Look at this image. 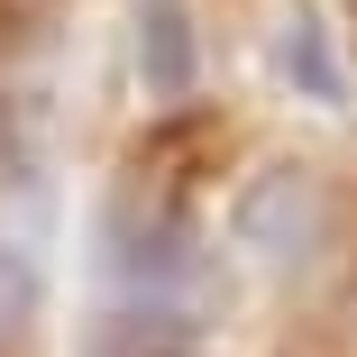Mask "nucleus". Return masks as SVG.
Returning a JSON list of instances; mask_svg holds the SVG:
<instances>
[{
    "label": "nucleus",
    "mask_w": 357,
    "mask_h": 357,
    "mask_svg": "<svg viewBox=\"0 0 357 357\" xmlns=\"http://www.w3.org/2000/svg\"><path fill=\"white\" fill-rule=\"evenodd\" d=\"M220 266L229 248H211L202 211L165 183L110 192L92 229V284H101V330L128 357H192L220 321Z\"/></svg>",
    "instance_id": "nucleus-1"
},
{
    "label": "nucleus",
    "mask_w": 357,
    "mask_h": 357,
    "mask_svg": "<svg viewBox=\"0 0 357 357\" xmlns=\"http://www.w3.org/2000/svg\"><path fill=\"white\" fill-rule=\"evenodd\" d=\"M220 238H229V266L266 284H312L339 257V183L312 156H266L229 183Z\"/></svg>",
    "instance_id": "nucleus-2"
},
{
    "label": "nucleus",
    "mask_w": 357,
    "mask_h": 357,
    "mask_svg": "<svg viewBox=\"0 0 357 357\" xmlns=\"http://www.w3.org/2000/svg\"><path fill=\"white\" fill-rule=\"evenodd\" d=\"M128 74L147 110H183L202 83V28L183 0H128Z\"/></svg>",
    "instance_id": "nucleus-3"
},
{
    "label": "nucleus",
    "mask_w": 357,
    "mask_h": 357,
    "mask_svg": "<svg viewBox=\"0 0 357 357\" xmlns=\"http://www.w3.org/2000/svg\"><path fill=\"white\" fill-rule=\"evenodd\" d=\"M275 64H284V83H294L303 101H321V110L348 101V74H339V55H330V28L312 10H294V19L275 28Z\"/></svg>",
    "instance_id": "nucleus-4"
},
{
    "label": "nucleus",
    "mask_w": 357,
    "mask_h": 357,
    "mask_svg": "<svg viewBox=\"0 0 357 357\" xmlns=\"http://www.w3.org/2000/svg\"><path fill=\"white\" fill-rule=\"evenodd\" d=\"M19 165H28V156H19V147H10V110H0V183H10V174H19Z\"/></svg>",
    "instance_id": "nucleus-5"
}]
</instances>
